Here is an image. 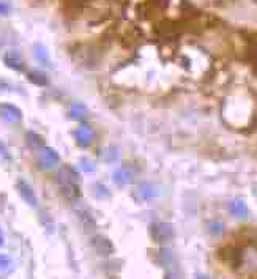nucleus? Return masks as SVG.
<instances>
[{
	"mask_svg": "<svg viewBox=\"0 0 257 279\" xmlns=\"http://www.w3.org/2000/svg\"><path fill=\"white\" fill-rule=\"evenodd\" d=\"M25 145L30 150H40L46 145L45 138H43L41 134L35 133V131H27L25 133Z\"/></svg>",
	"mask_w": 257,
	"mask_h": 279,
	"instance_id": "nucleus-16",
	"label": "nucleus"
},
{
	"mask_svg": "<svg viewBox=\"0 0 257 279\" xmlns=\"http://www.w3.org/2000/svg\"><path fill=\"white\" fill-rule=\"evenodd\" d=\"M136 170L131 166H122L112 174V182L117 186H126L134 180Z\"/></svg>",
	"mask_w": 257,
	"mask_h": 279,
	"instance_id": "nucleus-9",
	"label": "nucleus"
},
{
	"mask_svg": "<svg viewBox=\"0 0 257 279\" xmlns=\"http://www.w3.org/2000/svg\"><path fill=\"white\" fill-rule=\"evenodd\" d=\"M0 156H3L5 160H11V156H10L8 148H6V145L3 144L2 140H0Z\"/></svg>",
	"mask_w": 257,
	"mask_h": 279,
	"instance_id": "nucleus-24",
	"label": "nucleus"
},
{
	"mask_svg": "<svg viewBox=\"0 0 257 279\" xmlns=\"http://www.w3.org/2000/svg\"><path fill=\"white\" fill-rule=\"evenodd\" d=\"M93 194L98 197V199H106V197H109L111 196V191L106 188L104 185L101 183H96L95 185V188H93Z\"/></svg>",
	"mask_w": 257,
	"mask_h": 279,
	"instance_id": "nucleus-20",
	"label": "nucleus"
},
{
	"mask_svg": "<svg viewBox=\"0 0 257 279\" xmlns=\"http://www.w3.org/2000/svg\"><path fill=\"white\" fill-rule=\"evenodd\" d=\"M224 231V224L223 223H210L209 224V232L213 235H219Z\"/></svg>",
	"mask_w": 257,
	"mask_h": 279,
	"instance_id": "nucleus-23",
	"label": "nucleus"
},
{
	"mask_svg": "<svg viewBox=\"0 0 257 279\" xmlns=\"http://www.w3.org/2000/svg\"><path fill=\"white\" fill-rule=\"evenodd\" d=\"M16 188H18V192H19V196L23 197V200L27 204V205H30V207H37L38 205V197L37 194H35V191L30 185H28L25 180H18L16 183Z\"/></svg>",
	"mask_w": 257,
	"mask_h": 279,
	"instance_id": "nucleus-8",
	"label": "nucleus"
},
{
	"mask_svg": "<svg viewBox=\"0 0 257 279\" xmlns=\"http://www.w3.org/2000/svg\"><path fill=\"white\" fill-rule=\"evenodd\" d=\"M33 55H35V59L38 60V63H41L43 67L52 68L51 57H49L47 49L43 46V45H35V46H33Z\"/></svg>",
	"mask_w": 257,
	"mask_h": 279,
	"instance_id": "nucleus-17",
	"label": "nucleus"
},
{
	"mask_svg": "<svg viewBox=\"0 0 257 279\" xmlns=\"http://www.w3.org/2000/svg\"><path fill=\"white\" fill-rule=\"evenodd\" d=\"M73 136H74L76 144L81 148L90 147L92 142H93V139H95V133H93V130H92V126L87 123H82V125L77 126L73 131Z\"/></svg>",
	"mask_w": 257,
	"mask_h": 279,
	"instance_id": "nucleus-4",
	"label": "nucleus"
},
{
	"mask_svg": "<svg viewBox=\"0 0 257 279\" xmlns=\"http://www.w3.org/2000/svg\"><path fill=\"white\" fill-rule=\"evenodd\" d=\"M3 63L10 70L18 71V73H23V71H24V62H23V59H21L19 52L18 51H13V49H11V51H6L5 52Z\"/></svg>",
	"mask_w": 257,
	"mask_h": 279,
	"instance_id": "nucleus-11",
	"label": "nucleus"
},
{
	"mask_svg": "<svg viewBox=\"0 0 257 279\" xmlns=\"http://www.w3.org/2000/svg\"><path fill=\"white\" fill-rule=\"evenodd\" d=\"M89 116V111H87V106L81 101H73L70 106V118L71 120H77L81 121L85 117Z\"/></svg>",
	"mask_w": 257,
	"mask_h": 279,
	"instance_id": "nucleus-14",
	"label": "nucleus"
},
{
	"mask_svg": "<svg viewBox=\"0 0 257 279\" xmlns=\"http://www.w3.org/2000/svg\"><path fill=\"white\" fill-rule=\"evenodd\" d=\"M227 210H229V213L232 214L234 218H238V219H245L248 218L249 214V209L245 200L241 199H234L231 200L229 204H227Z\"/></svg>",
	"mask_w": 257,
	"mask_h": 279,
	"instance_id": "nucleus-10",
	"label": "nucleus"
},
{
	"mask_svg": "<svg viewBox=\"0 0 257 279\" xmlns=\"http://www.w3.org/2000/svg\"><path fill=\"white\" fill-rule=\"evenodd\" d=\"M60 192L62 196L65 197L70 202H73V200H77L81 197V188L77 182H70V183H60Z\"/></svg>",
	"mask_w": 257,
	"mask_h": 279,
	"instance_id": "nucleus-12",
	"label": "nucleus"
},
{
	"mask_svg": "<svg viewBox=\"0 0 257 279\" xmlns=\"http://www.w3.org/2000/svg\"><path fill=\"white\" fill-rule=\"evenodd\" d=\"M0 118L3 121H8V123H18V121L23 120V111L14 104L3 103L0 104Z\"/></svg>",
	"mask_w": 257,
	"mask_h": 279,
	"instance_id": "nucleus-7",
	"label": "nucleus"
},
{
	"mask_svg": "<svg viewBox=\"0 0 257 279\" xmlns=\"http://www.w3.org/2000/svg\"><path fill=\"white\" fill-rule=\"evenodd\" d=\"M156 256H158V265H161V268L166 271V275L169 278H177V273L174 271V267H177V260L172 251L170 249H158Z\"/></svg>",
	"mask_w": 257,
	"mask_h": 279,
	"instance_id": "nucleus-6",
	"label": "nucleus"
},
{
	"mask_svg": "<svg viewBox=\"0 0 257 279\" xmlns=\"http://www.w3.org/2000/svg\"><path fill=\"white\" fill-rule=\"evenodd\" d=\"M55 180L59 185L60 183H70V182H79V174H77L71 166H63L59 169V172H57Z\"/></svg>",
	"mask_w": 257,
	"mask_h": 279,
	"instance_id": "nucleus-13",
	"label": "nucleus"
},
{
	"mask_svg": "<svg viewBox=\"0 0 257 279\" xmlns=\"http://www.w3.org/2000/svg\"><path fill=\"white\" fill-rule=\"evenodd\" d=\"M160 186L153 182H144L138 185L133 191V197L138 199L139 202H148L160 196Z\"/></svg>",
	"mask_w": 257,
	"mask_h": 279,
	"instance_id": "nucleus-3",
	"label": "nucleus"
},
{
	"mask_svg": "<svg viewBox=\"0 0 257 279\" xmlns=\"http://www.w3.org/2000/svg\"><path fill=\"white\" fill-rule=\"evenodd\" d=\"M150 237L155 243L164 245V243H169L175 238V229L170 223H164V221L153 223L150 226Z\"/></svg>",
	"mask_w": 257,
	"mask_h": 279,
	"instance_id": "nucleus-1",
	"label": "nucleus"
},
{
	"mask_svg": "<svg viewBox=\"0 0 257 279\" xmlns=\"http://www.w3.org/2000/svg\"><path fill=\"white\" fill-rule=\"evenodd\" d=\"M76 213H77V216H79L81 223L85 226V229H95L96 223H95L93 216H92L89 211H85V210H76Z\"/></svg>",
	"mask_w": 257,
	"mask_h": 279,
	"instance_id": "nucleus-18",
	"label": "nucleus"
},
{
	"mask_svg": "<svg viewBox=\"0 0 257 279\" xmlns=\"http://www.w3.org/2000/svg\"><path fill=\"white\" fill-rule=\"evenodd\" d=\"M35 161H37V166L41 170H49L55 167L57 164L60 163V155L55 152L52 147H43L38 150L37 156H35Z\"/></svg>",
	"mask_w": 257,
	"mask_h": 279,
	"instance_id": "nucleus-2",
	"label": "nucleus"
},
{
	"mask_svg": "<svg viewBox=\"0 0 257 279\" xmlns=\"http://www.w3.org/2000/svg\"><path fill=\"white\" fill-rule=\"evenodd\" d=\"M8 10H10L8 5L3 3V2H0V14H6V13H8Z\"/></svg>",
	"mask_w": 257,
	"mask_h": 279,
	"instance_id": "nucleus-25",
	"label": "nucleus"
},
{
	"mask_svg": "<svg viewBox=\"0 0 257 279\" xmlns=\"http://www.w3.org/2000/svg\"><path fill=\"white\" fill-rule=\"evenodd\" d=\"M117 156H118V152H117L116 148H104L103 152H101V158L104 161H108V163L117 160Z\"/></svg>",
	"mask_w": 257,
	"mask_h": 279,
	"instance_id": "nucleus-22",
	"label": "nucleus"
},
{
	"mask_svg": "<svg viewBox=\"0 0 257 279\" xmlns=\"http://www.w3.org/2000/svg\"><path fill=\"white\" fill-rule=\"evenodd\" d=\"M27 81L37 85V87H46V85H49V77L46 73H43V71L40 70H32L27 73Z\"/></svg>",
	"mask_w": 257,
	"mask_h": 279,
	"instance_id": "nucleus-15",
	"label": "nucleus"
},
{
	"mask_svg": "<svg viewBox=\"0 0 257 279\" xmlns=\"http://www.w3.org/2000/svg\"><path fill=\"white\" fill-rule=\"evenodd\" d=\"M90 245L95 249V253L99 256L108 257V256H112L114 253H116V246H114V243L108 237H104V235L98 233V235H95V237H92Z\"/></svg>",
	"mask_w": 257,
	"mask_h": 279,
	"instance_id": "nucleus-5",
	"label": "nucleus"
},
{
	"mask_svg": "<svg viewBox=\"0 0 257 279\" xmlns=\"http://www.w3.org/2000/svg\"><path fill=\"white\" fill-rule=\"evenodd\" d=\"M79 167H81V170H84V172H95V169H96L95 163H92L89 158H81Z\"/></svg>",
	"mask_w": 257,
	"mask_h": 279,
	"instance_id": "nucleus-21",
	"label": "nucleus"
},
{
	"mask_svg": "<svg viewBox=\"0 0 257 279\" xmlns=\"http://www.w3.org/2000/svg\"><path fill=\"white\" fill-rule=\"evenodd\" d=\"M13 270V259L8 254H0V271L8 273Z\"/></svg>",
	"mask_w": 257,
	"mask_h": 279,
	"instance_id": "nucleus-19",
	"label": "nucleus"
},
{
	"mask_svg": "<svg viewBox=\"0 0 257 279\" xmlns=\"http://www.w3.org/2000/svg\"><path fill=\"white\" fill-rule=\"evenodd\" d=\"M3 243H5V238H3V232H2V227H0V248L3 246Z\"/></svg>",
	"mask_w": 257,
	"mask_h": 279,
	"instance_id": "nucleus-26",
	"label": "nucleus"
}]
</instances>
